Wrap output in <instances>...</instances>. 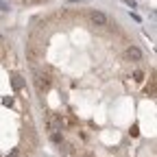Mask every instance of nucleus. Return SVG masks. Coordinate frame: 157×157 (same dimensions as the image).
Wrapping results in <instances>:
<instances>
[{"label": "nucleus", "instance_id": "obj_1", "mask_svg": "<svg viewBox=\"0 0 157 157\" xmlns=\"http://www.w3.org/2000/svg\"><path fill=\"white\" fill-rule=\"evenodd\" d=\"M46 129H48L50 133L61 131V129H63V118L57 116L55 111H48V116H46Z\"/></svg>", "mask_w": 157, "mask_h": 157}, {"label": "nucleus", "instance_id": "obj_2", "mask_svg": "<svg viewBox=\"0 0 157 157\" xmlns=\"http://www.w3.org/2000/svg\"><path fill=\"white\" fill-rule=\"evenodd\" d=\"M90 20H92V24L94 26H107L109 24V17H107V13H103V11H92L90 13Z\"/></svg>", "mask_w": 157, "mask_h": 157}, {"label": "nucleus", "instance_id": "obj_3", "mask_svg": "<svg viewBox=\"0 0 157 157\" xmlns=\"http://www.w3.org/2000/svg\"><path fill=\"white\" fill-rule=\"evenodd\" d=\"M35 85H37V90H48L50 87V74L48 72H35Z\"/></svg>", "mask_w": 157, "mask_h": 157}, {"label": "nucleus", "instance_id": "obj_4", "mask_svg": "<svg viewBox=\"0 0 157 157\" xmlns=\"http://www.w3.org/2000/svg\"><path fill=\"white\" fill-rule=\"evenodd\" d=\"M124 59H129V61H140V59H142V50L137 46H129L124 50Z\"/></svg>", "mask_w": 157, "mask_h": 157}, {"label": "nucleus", "instance_id": "obj_5", "mask_svg": "<svg viewBox=\"0 0 157 157\" xmlns=\"http://www.w3.org/2000/svg\"><path fill=\"white\" fill-rule=\"evenodd\" d=\"M50 140H52L55 144H59V146H61V144L66 142V135H63L61 131H57V133H50Z\"/></svg>", "mask_w": 157, "mask_h": 157}, {"label": "nucleus", "instance_id": "obj_6", "mask_svg": "<svg viewBox=\"0 0 157 157\" xmlns=\"http://www.w3.org/2000/svg\"><path fill=\"white\" fill-rule=\"evenodd\" d=\"M11 83H13V90H22V85H24V81H22V76H20V74H13Z\"/></svg>", "mask_w": 157, "mask_h": 157}, {"label": "nucleus", "instance_id": "obj_7", "mask_svg": "<svg viewBox=\"0 0 157 157\" xmlns=\"http://www.w3.org/2000/svg\"><path fill=\"white\" fill-rule=\"evenodd\" d=\"M133 76H135V81H142V76H144V72H142V70H137V72H135Z\"/></svg>", "mask_w": 157, "mask_h": 157}, {"label": "nucleus", "instance_id": "obj_8", "mask_svg": "<svg viewBox=\"0 0 157 157\" xmlns=\"http://www.w3.org/2000/svg\"><path fill=\"white\" fill-rule=\"evenodd\" d=\"M17 155H20V151H17V148H15V151H11V153H9V155H7V157H17Z\"/></svg>", "mask_w": 157, "mask_h": 157}, {"label": "nucleus", "instance_id": "obj_9", "mask_svg": "<svg viewBox=\"0 0 157 157\" xmlns=\"http://www.w3.org/2000/svg\"><path fill=\"white\" fill-rule=\"evenodd\" d=\"M0 46H5V37H2V33H0Z\"/></svg>", "mask_w": 157, "mask_h": 157}, {"label": "nucleus", "instance_id": "obj_10", "mask_svg": "<svg viewBox=\"0 0 157 157\" xmlns=\"http://www.w3.org/2000/svg\"><path fill=\"white\" fill-rule=\"evenodd\" d=\"M81 157H85V155H81Z\"/></svg>", "mask_w": 157, "mask_h": 157}, {"label": "nucleus", "instance_id": "obj_11", "mask_svg": "<svg viewBox=\"0 0 157 157\" xmlns=\"http://www.w3.org/2000/svg\"><path fill=\"white\" fill-rule=\"evenodd\" d=\"M0 57H2V55H0Z\"/></svg>", "mask_w": 157, "mask_h": 157}]
</instances>
